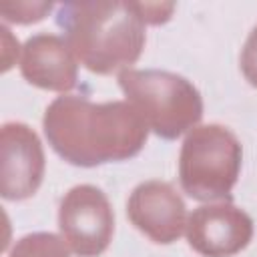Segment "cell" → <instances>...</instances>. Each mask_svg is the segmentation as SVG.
Segmentation results:
<instances>
[{
	"mask_svg": "<svg viewBox=\"0 0 257 257\" xmlns=\"http://www.w3.org/2000/svg\"><path fill=\"white\" fill-rule=\"evenodd\" d=\"M58 229L78 257H98L110 245L114 213L106 195L94 185H76L60 201Z\"/></svg>",
	"mask_w": 257,
	"mask_h": 257,
	"instance_id": "obj_5",
	"label": "cell"
},
{
	"mask_svg": "<svg viewBox=\"0 0 257 257\" xmlns=\"http://www.w3.org/2000/svg\"><path fill=\"white\" fill-rule=\"evenodd\" d=\"M8 257H70L68 245L54 233H30L18 239Z\"/></svg>",
	"mask_w": 257,
	"mask_h": 257,
	"instance_id": "obj_10",
	"label": "cell"
},
{
	"mask_svg": "<svg viewBox=\"0 0 257 257\" xmlns=\"http://www.w3.org/2000/svg\"><path fill=\"white\" fill-rule=\"evenodd\" d=\"M20 72L26 82L54 92H68L76 86L78 60L64 38L38 32L22 46Z\"/></svg>",
	"mask_w": 257,
	"mask_h": 257,
	"instance_id": "obj_9",
	"label": "cell"
},
{
	"mask_svg": "<svg viewBox=\"0 0 257 257\" xmlns=\"http://www.w3.org/2000/svg\"><path fill=\"white\" fill-rule=\"evenodd\" d=\"M44 151L38 135L24 122L0 128V193L8 201L32 197L44 177Z\"/></svg>",
	"mask_w": 257,
	"mask_h": 257,
	"instance_id": "obj_7",
	"label": "cell"
},
{
	"mask_svg": "<svg viewBox=\"0 0 257 257\" xmlns=\"http://www.w3.org/2000/svg\"><path fill=\"white\" fill-rule=\"evenodd\" d=\"M52 8V4H30V2H18V4H2L0 12L4 14V20H12V22H20V24H28V22H36L42 20L44 14Z\"/></svg>",
	"mask_w": 257,
	"mask_h": 257,
	"instance_id": "obj_11",
	"label": "cell"
},
{
	"mask_svg": "<svg viewBox=\"0 0 257 257\" xmlns=\"http://www.w3.org/2000/svg\"><path fill=\"white\" fill-rule=\"evenodd\" d=\"M243 149L223 124L211 122L189 131L179 155V181L197 201L229 199L241 171Z\"/></svg>",
	"mask_w": 257,
	"mask_h": 257,
	"instance_id": "obj_4",
	"label": "cell"
},
{
	"mask_svg": "<svg viewBox=\"0 0 257 257\" xmlns=\"http://www.w3.org/2000/svg\"><path fill=\"white\" fill-rule=\"evenodd\" d=\"M239 66L241 72L245 76V80L257 88V26L249 32L243 48H241V56H239Z\"/></svg>",
	"mask_w": 257,
	"mask_h": 257,
	"instance_id": "obj_12",
	"label": "cell"
},
{
	"mask_svg": "<svg viewBox=\"0 0 257 257\" xmlns=\"http://www.w3.org/2000/svg\"><path fill=\"white\" fill-rule=\"evenodd\" d=\"M173 4L151 2H64L58 24L76 60L96 74L128 70L145 48L147 24L171 18Z\"/></svg>",
	"mask_w": 257,
	"mask_h": 257,
	"instance_id": "obj_2",
	"label": "cell"
},
{
	"mask_svg": "<svg viewBox=\"0 0 257 257\" xmlns=\"http://www.w3.org/2000/svg\"><path fill=\"white\" fill-rule=\"evenodd\" d=\"M128 221L151 241L169 245L177 241L187 227V207L171 183L145 181L137 185L126 201Z\"/></svg>",
	"mask_w": 257,
	"mask_h": 257,
	"instance_id": "obj_8",
	"label": "cell"
},
{
	"mask_svg": "<svg viewBox=\"0 0 257 257\" xmlns=\"http://www.w3.org/2000/svg\"><path fill=\"white\" fill-rule=\"evenodd\" d=\"M118 86L147 126L163 139H177L203 118L201 92L181 74L128 68L118 74Z\"/></svg>",
	"mask_w": 257,
	"mask_h": 257,
	"instance_id": "obj_3",
	"label": "cell"
},
{
	"mask_svg": "<svg viewBox=\"0 0 257 257\" xmlns=\"http://www.w3.org/2000/svg\"><path fill=\"white\" fill-rule=\"evenodd\" d=\"M253 239V219L229 201L197 207L187 221L189 247L203 257H233Z\"/></svg>",
	"mask_w": 257,
	"mask_h": 257,
	"instance_id": "obj_6",
	"label": "cell"
},
{
	"mask_svg": "<svg viewBox=\"0 0 257 257\" xmlns=\"http://www.w3.org/2000/svg\"><path fill=\"white\" fill-rule=\"evenodd\" d=\"M50 147L70 165L96 167L141 153L149 126L126 100L92 102L86 96L54 98L42 118Z\"/></svg>",
	"mask_w": 257,
	"mask_h": 257,
	"instance_id": "obj_1",
	"label": "cell"
}]
</instances>
